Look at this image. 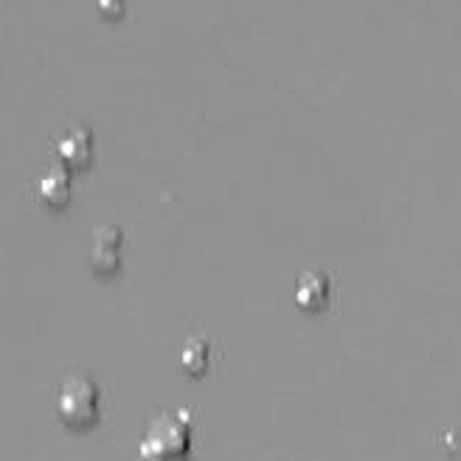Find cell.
Returning a JSON list of instances; mask_svg holds the SVG:
<instances>
[{
  "label": "cell",
  "instance_id": "7a4b0ae2",
  "mask_svg": "<svg viewBox=\"0 0 461 461\" xmlns=\"http://www.w3.org/2000/svg\"><path fill=\"white\" fill-rule=\"evenodd\" d=\"M102 413V391L99 383H94L85 375L68 377L57 394V417L68 428H90L99 422Z\"/></svg>",
  "mask_w": 461,
  "mask_h": 461
},
{
  "label": "cell",
  "instance_id": "8992f818",
  "mask_svg": "<svg viewBox=\"0 0 461 461\" xmlns=\"http://www.w3.org/2000/svg\"><path fill=\"white\" fill-rule=\"evenodd\" d=\"M37 197L42 203L54 205V209H62V205L74 197L71 175H68L65 169H49V172H42L40 180H37Z\"/></svg>",
  "mask_w": 461,
  "mask_h": 461
},
{
  "label": "cell",
  "instance_id": "277c9868",
  "mask_svg": "<svg viewBox=\"0 0 461 461\" xmlns=\"http://www.w3.org/2000/svg\"><path fill=\"white\" fill-rule=\"evenodd\" d=\"M57 158L68 169H85L94 158V135L85 127H68L57 138Z\"/></svg>",
  "mask_w": 461,
  "mask_h": 461
},
{
  "label": "cell",
  "instance_id": "6da1fadb",
  "mask_svg": "<svg viewBox=\"0 0 461 461\" xmlns=\"http://www.w3.org/2000/svg\"><path fill=\"white\" fill-rule=\"evenodd\" d=\"M194 422L189 411H167L147 428L138 458L141 461H186L192 453Z\"/></svg>",
  "mask_w": 461,
  "mask_h": 461
},
{
  "label": "cell",
  "instance_id": "ba28073f",
  "mask_svg": "<svg viewBox=\"0 0 461 461\" xmlns=\"http://www.w3.org/2000/svg\"><path fill=\"white\" fill-rule=\"evenodd\" d=\"M138 461H141V458H138Z\"/></svg>",
  "mask_w": 461,
  "mask_h": 461
},
{
  "label": "cell",
  "instance_id": "3957f363",
  "mask_svg": "<svg viewBox=\"0 0 461 461\" xmlns=\"http://www.w3.org/2000/svg\"><path fill=\"white\" fill-rule=\"evenodd\" d=\"M122 250H124V230L119 225H102L94 237V248H90V265L99 273H113L122 265Z\"/></svg>",
  "mask_w": 461,
  "mask_h": 461
},
{
  "label": "cell",
  "instance_id": "52a82bcc",
  "mask_svg": "<svg viewBox=\"0 0 461 461\" xmlns=\"http://www.w3.org/2000/svg\"><path fill=\"white\" fill-rule=\"evenodd\" d=\"M180 363L186 368L189 375H203L205 368H209V340L203 338H189L186 346H183V355H180Z\"/></svg>",
  "mask_w": 461,
  "mask_h": 461
},
{
  "label": "cell",
  "instance_id": "5b68a950",
  "mask_svg": "<svg viewBox=\"0 0 461 461\" xmlns=\"http://www.w3.org/2000/svg\"><path fill=\"white\" fill-rule=\"evenodd\" d=\"M330 295H332V282H330V276L327 273H304L302 279H298L295 285V304L307 310V312H318V310H324L327 302H330Z\"/></svg>",
  "mask_w": 461,
  "mask_h": 461
}]
</instances>
